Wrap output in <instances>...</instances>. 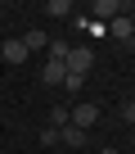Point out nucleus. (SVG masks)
<instances>
[{
  "label": "nucleus",
  "mask_w": 135,
  "mask_h": 154,
  "mask_svg": "<svg viewBox=\"0 0 135 154\" xmlns=\"http://www.w3.org/2000/svg\"><path fill=\"white\" fill-rule=\"evenodd\" d=\"M122 14H131V5H117V0H95V5H90V23H99V27H108Z\"/></svg>",
  "instance_id": "1"
},
{
  "label": "nucleus",
  "mask_w": 135,
  "mask_h": 154,
  "mask_svg": "<svg viewBox=\"0 0 135 154\" xmlns=\"http://www.w3.org/2000/svg\"><path fill=\"white\" fill-rule=\"evenodd\" d=\"M63 68H68V72H77V77H86V72L95 68V50L72 45V50H68V59H63Z\"/></svg>",
  "instance_id": "2"
},
{
  "label": "nucleus",
  "mask_w": 135,
  "mask_h": 154,
  "mask_svg": "<svg viewBox=\"0 0 135 154\" xmlns=\"http://www.w3.org/2000/svg\"><path fill=\"white\" fill-rule=\"evenodd\" d=\"M68 122H72V127H81V131H90V127L99 122V104H90V100L72 104V109H68Z\"/></svg>",
  "instance_id": "3"
},
{
  "label": "nucleus",
  "mask_w": 135,
  "mask_h": 154,
  "mask_svg": "<svg viewBox=\"0 0 135 154\" xmlns=\"http://www.w3.org/2000/svg\"><path fill=\"white\" fill-rule=\"evenodd\" d=\"M63 77H68V68H63L59 59H45V68H41V82H45V86H63Z\"/></svg>",
  "instance_id": "4"
},
{
  "label": "nucleus",
  "mask_w": 135,
  "mask_h": 154,
  "mask_svg": "<svg viewBox=\"0 0 135 154\" xmlns=\"http://www.w3.org/2000/svg\"><path fill=\"white\" fill-rule=\"evenodd\" d=\"M108 36H113L117 45H126V41L135 36V27H131V18H126V14H122V18H113V23H108Z\"/></svg>",
  "instance_id": "5"
},
{
  "label": "nucleus",
  "mask_w": 135,
  "mask_h": 154,
  "mask_svg": "<svg viewBox=\"0 0 135 154\" xmlns=\"http://www.w3.org/2000/svg\"><path fill=\"white\" fill-rule=\"evenodd\" d=\"M59 145H68V149H86V131H81V127H72V122H68V127L59 131Z\"/></svg>",
  "instance_id": "6"
},
{
  "label": "nucleus",
  "mask_w": 135,
  "mask_h": 154,
  "mask_svg": "<svg viewBox=\"0 0 135 154\" xmlns=\"http://www.w3.org/2000/svg\"><path fill=\"white\" fill-rule=\"evenodd\" d=\"M0 54H5V63H14V68L27 63V45H23V41H5V45H0Z\"/></svg>",
  "instance_id": "7"
},
{
  "label": "nucleus",
  "mask_w": 135,
  "mask_h": 154,
  "mask_svg": "<svg viewBox=\"0 0 135 154\" xmlns=\"http://www.w3.org/2000/svg\"><path fill=\"white\" fill-rule=\"evenodd\" d=\"M18 41L27 45V54H32V50H50V41H45V32H41V27H32V32H23Z\"/></svg>",
  "instance_id": "8"
},
{
  "label": "nucleus",
  "mask_w": 135,
  "mask_h": 154,
  "mask_svg": "<svg viewBox=\"0 0 135 154\" xmlns=\"http://www.w3.org/2000/svg\"><path fill=\"white\" fill-rule=\"evenodd\" d=\"M45 18H72V0H50V5H45Z\"/></svg>",
  "instance_id": "9"
},
{
  "label": "nucleus",
  "mask_w": 135,
  "mask_h": 154,
  "mask_svg": "<svg viewBox=\"0 0 135 154\" xmlns=\"http://www.w3.org/2000/svg\"><path fill=\"white\" fill-rule=\"evenodd\" d=\"M50 127H54V131H63V127H68V109H63V104H54V109H50Z\"/></svg>",
  "instance_id": "10"
},
{
  "label": "nucleus",
  "mask_w": 135,
  "mask_h": 154,
  "mask_svg": "<svg viewBox=\"0 0 135 154\" xmlns=\"http://www.w3.org/2000/svg\"><path fill=\"white\" fill-rule=\"evenodd\" d=\"M68 50H72V45H68V41H50V50H45V54H50V59H59V63H63V59H68Z\"/></svg>",
  "instance_id": "11"
},
{
  "label": "nucleus",
  "mask_w": 135,
  "mask_h": 154,
  "mask_svg": "<svg viewBox=\"0 0 135 154\" xmlns=\"http://www.w3.org/2000/svg\"><path fill=\"white\" fill-rule=\"evenodd\" d=\"M41 145H45V149H54V145H59V131H54V127H45V131H41Z\"/></svg>",
  "instance_id": "12"
},
{
  "label": "nucleus",
  "mask_w": 135,
  "mask_h": 154,
  "mask_svg": "<svg viewBox=\"0 0 135 154\" xmlns=\"http://www.w3.org/2000/svg\"><path fill=\"white\" fill-rule=\"evenodd\" d=\"M81 82H86V77H77V72H68V77H63V91H81Z\"/></svg>",
  "instance_id": "13"
},
{
  "label": "nucleus",
  "mask_w": 135,
  "mask_h": 154,
  "mask_svg": "<svg viewBox=\"0 0 135 154\" xmlns=\"http://www.w3.org/2000/svg\"><path fill=\"white\" fill-rule=\"evenodd\" d=\"M122 122H131V127H135V100H126V104H122Z\"/></svg>",
  "instance_id": "14"
},
{
  "label": "nucleus",
  "mask_w": 135,
  "mask_h": 154,
  "mask_svg": "<svg viewBox=\"0 0 135 154\" xmlns=\"http://www.w3.org/2000/svg\"><path fill=\"white\" fill-rule=\"evenodd\" d=\"M126 50H135V36H131V41H126Z\"/></svg>",
  "instance_id": "15"
},
{
  "label": "nucleus",
  "mask_w": 135,
  "mask_h": 154,
  "mask_svg": "<svg viewBox=\"0 0 135 154\" xmlns=\"http://www.w3.org/2000/svg\"><path fill=\"white\" fill-rule=\"evenodd\" d=\"M104 154H122V149H113V145H108V149H104Z\"/></svg>",
  "instance_id": "16"
},
{
  "label": "nucleus",
  "mask_w": 135,
  "mask_h": 154,
  "mask_svg": "<svg viewBox=\"0 0 135 154\" xmlns=\"http://www.w3.org/2000/svg\"><path fill=\"white\" fill-rule=\"evenodd\" d=\"M126 18H131V27H135V9H131V14H126Z\"/></svg>",
  "instance_id": "17"
},
{
  "label": "nucleus",
  "mask_w": 135,
  "mask_h": 154,
  "mask_svg": "<svg viewBox=\"0 0 135 154\" xmlns=\"http://www.w3.org/2000/svg\"><path fill=\"white\" fill-rule=\"evenodd\" d=\"M0 18H5V9H0Z\"/></svg>",
  "instance_id": "18"
},
{
  "label": "nucleus",
  "mask_w": 135,
  "mask_h": 154,
  "mask_svg": "<svg viewBox=\"0 0 135 154\" xmlns=\"http://www.w3.org/2000/svg\"><path fill=\"white\" fill-rule=\"evenodd\" d=\"M131 131H135V127H131Z\"/></svg>",
  "instance_id": "19"
}]
</instances>
